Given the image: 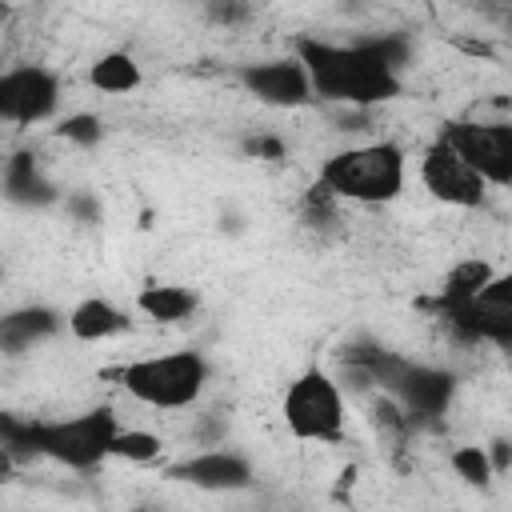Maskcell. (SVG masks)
Masks as SVG:
<instances>
[{
	"label": "cell",
	"mask_w": 512,
	"mask_h": 512,
	"mask_svg": "<svg viewBox=\"0 0 512 512\" xmlns=\"http://www.w3.org/2000/svg\"><path fill=\"white\" fill-rule=\"evenodd\" d=\"M296 56L304 60V68L312 76L316 100L372 108L400 92L396 60H392L388 44H380V40H360V44L300 40Z\"/></svg>",
	"instance_id": "6da1fadb"
},
{
	"label": "cell",
	"mask_w": 512,
	"mask_h": 512,
	"mask_svg": "<svg viewBox=\"0 0 512 512\" xmlns=\"http://www.w3.org/2000/svg\"><path fill=\"white\" fill-rule=\"evenodd\" d=\"M340 204L352 208H384L396 204L408 188V152L380 136V140H356L320 160L316 176Z\"/></svg>",
	"instance_id": "7a4b0ae2"
},
{
	"label": "cell",
	"mask_w": 512,
	"mask_h": 512,
	"mask_svg": "<svg viewBox=\"0 0 512 512\" xmlns=\"http://www.w3.org/2000/svg\"><path fill=\"white\" fill-rule=\"evenodd\" d=\"M116 388L148 412H188L212 384V364L200 348H164L132 356L116 368Z\"/></svg>",
	"instance_id": "3957f363"
},
{
	"label": "cell",
	"mask_w": 512,
	"mask_h": 512,
	"mask_svg": "<svg viewBox=\"0 0 512 512\" xmlns=\"http://www.w3.org/2000/svg\"><path fill=\"white\" fill-rule=\"evenodd\" d=\"M120 424H124V416H116V408L92 404V408H80L68 416H48V420L24 424L20 444L12 440L8 452L32 448V456H44L72 472H88V468H100L104 460H112V440H116Z\"/></svg>",
	"instance_id": "277c9868"
},
{
	"label": "cell",
	"mask_w": 512,
	"mask_h": 512,
	"mask_svg": "<svg viewBox=\"0 0 512 512\" xmlns=\"http://www.w3.org/2000/svg\"><path fill=\"white\" fill-rule=\"evenodd\" d=\"M280 424L296 444H344L348 436V392L344 384L312 364L284 384Z\"/></svg>",
	"instance_id": "5b68a950"
},
{
	"label": "cell",
	"mask_w": 512,
	"mask_h": 512,
	"mask_svg": "<svg viewBox=\"0 0 512 512\" xmlns=\"http://www.w3.org/2000/svg\"><path fill=\"white\" fill-rule=\"evenodd\" d=\"M440 320L464 344L512 348V272H492L468 296L440 304Z\"/></svg>",
	"instance_id": "8992f818"
},
{
	"label": "cell",
	"mask_w": 512,
	"mask_h": 512,
	"mask_svg": "<svg viewBox=\"0 0 512 512\" xmlns=\"http://www.w3.org/2000/svg\"><path fill=\"white\" fill-rule=\"evenodd\" d=\"M416 180H420L424 196L448 212H480L492 196V184L440 136L420 148Z\"/></svg>",
	"instance_id": "52a82bcc"
},
{
	"label": "cell",
	"mask_w": 512,
	"mask_h": 512,
	"mask_svg": "<svg viewBox=\"0 0 512 512\" xmlns=\"http://www.w3.org/2000/svg\"><path fill=\"white\" fill-rule=\"evenodd\" d=\"M448 140L492 188L512 192V120L508 116H464L440 128Z\"/></svg>",
	"instance_id": "ba28073f"
},
{
	"label": "cell",
	"mask_w": 512,
	"mask_h": 512,
	"mask_svg": "<svg viewBox=\"0 0 512 512\" xmlns=\"http://www.w3.org/2000/svg\"><path fill=\"white\" fill-rule=\"evenodd\" d=\"M64 104L60 72L48 64H8L0 76V116L12 128H36L52 120Z\"/></svg>",
	"instance_id": "9c48e42d"
},
{
	"label": "cell",
	"mask_w": 512,
	"mask_h": 512,
	"mask_svg": "<svg viewBox=\"0 0 512 512\" xmlns=\"http://www.w3.org/2000/svg\"><path fill=\"white\" fill-rule=\"evenodd\" d=\"M240 84L248 96H256L268 108H300L316 100L312 76L300 56H276V60H256L240 68Z\"/></svg>",
	"instance_id": "30bf717a"
},
{
	"label": "cell",
	"mask_w": 512,
	"mask_h": 512,
	"mask_svg": "<svg viewBox=\"0 0 512 512\" xmlns=\"http://www.w3.org/2000/svg\"><path fill=\"white\" fill-rule=\"evenodd\" d=\"M132 324H136L132 320V308H120L108 296H84L64 316V332L76 344H108V340H120V336L132 332Z\"/></svg>",
	"instance_id": "8fae6325"
},
{
	"label": "cell",
	"mask_w": 512,
	"mask_h": 512,
	"mask_svg": "<svg viewBox=\"0 0 512 512\" xmlns=\"http://www.w3.org/2000/svg\"><path fill=\"white\" fill-rule=\"evenodd\" d=\"M172 476L184 484H196V488H244V484H252V464H248V456H240L232 448L208 444L196 456H188L184 464H176Z\"/></svg>",
	"instance_id": "7c38bea8"
},
{
	"label": "cell",
	"mask_w": 512,
	"mask_h": 512,
	"mask_svg": "<svg viewBox=\"0 0 512 512\" xmlns=\"http://www.w3.org/2000/svg\"><path fill=\"white\" fill-rule=\"evenodd\" d=\"M88 84H92L96 92H104V96H132V92L144 84V68H140V60H136L132 52L112 48V52L92 56V64H88Z\"/></svg>",
	"instance_id": "4fadbf2b"
},
{
	"label": "cell",
	"mask_w": 512,
	"mask_h": 512,
	"mask_svg": "<svg viewBox=\"0 0 512 512\" xmlns=\"http://www.w3.org/2000/svg\"><path fill=\"white\" fill-rule=\"evenodd\" d=\"M136 312L156 320V324H176V320H188L196 312V292L184 288V284H148L136 292Z\"/></svg>",
	"instance_id": "5bb4252c"
},
{
	"label": "cell",
	"mask_w": 512,
	"mask_h": 512,
	"mask_svg": "<svg viewBox=\"0 0 512 512\" xmlns=\"http://www.w3.org/2000/svg\"><path fill=\"white\" fill-rule=\"evenodd\" d=\"M160 456H164V436L152 424H120V432L112 440V460L152 464Z\"/></svg>",
	"instance_id": "9a60e30c"
},
{
	"label": "cell",
	"mask_w": 512,
	"mask_h": 512,
	"mask_svg": "<svg viewBox=\"0 0 512 512\" xmlns=\"http://www.w3.org/2000/svg\"><path fill=\"white\" fill-rule=\"evenodd\" d=\"M448 464H452V472H456L460 480H468V484H488V480H492V472H496L492 452H488V448H480V444L456 448V452L448 456Z\"/></svg>",
	"instance_id": "2e32d148"
}]
</instances>
